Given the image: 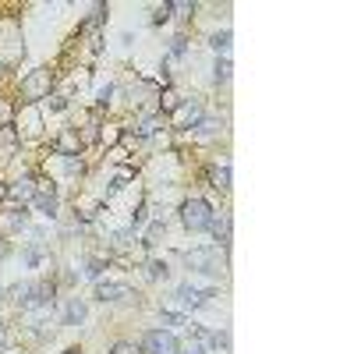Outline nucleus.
Masks as SVG:
<instances>
[{
  "label": "nucleus",
  "mask_w": 354,
  "mask_h": 354,
  "mask_svg": "<svg viewBox=\"0 0 354 354\" xmlns=\"http://www.w3.org/2000/svg\"><path fill=\"white\" fill-rule=\"evenodd\" d=\"M8 199V184H0V202H4Z\"/></svg>",
  "instance_id": "42"
},
{
  "label": "nucleus",
  "mask_w": 354,
  "mask_h": 354,
  "mask_svg": "<svg viewBox=\"0 0 354 354\" xmlns=\"http://www.w3.org/2000/svg\"><path fill=\"white\" fill-rule=\"evenodd\" d=\"M0 149H4V153H14V149H18V131H14V124H0Z\"/></svg>",
  "instance_id": "17"
},
{
  "label": "nucleus",
  "mask_w": 354,
  "mask_h": 354,
  "mask_svg": "<svg viewBox=\"0 0 354 354\" xmlns=\"http://www.w3.org/2000/svg\"><path fill=\"white\" fill-rule=\"evenodd\" d=\"M64 354H81V351H78V347H68V351H64Z\"/></svg>",
  "instance_id": "43"
},
{
  "label": "nucleus",
  "mask_w": 354,
  "mask_h": 354,
  "mask_svg": "<svg viewBox=\"0 0 354 354\" xmlns=\"http://www.w3.org/2000/svg\"><path fill=\"white\" fill-rule=\"evenodd\" d=\"M181 103H184V96H181V92H174V89H166V92H163V99H160V107L174 114V110L181 107Z\"/></svg>",
  "instance_id": "23"
},
{
  "label": "nucleus",
  "mask_w": 354,
  "mask_h": 354,
  "mask_svg": "<svg viewBox=\"0 0 354 354\" xmlns=\"http://www.w3.org/2000/svg\"><path fill=\"white\" fill-rule=\"evenodd\" d=\"M184 262L199 273H220V248H195V252L184 255Z\"/></svg>",
  "instance_id": "4"
},
{
  "label": "nucleus",
  "mask_w": 354,
  "mask_h": 354,
  "mask_svg": "<svg viewBox=\"0 0 354 354\" xmlns=\"http://www.w3.org/2000/svg\"><path fill=\"white\" fill-rule=\"evenodd\" d=\"M36 305H53V283H50V280H39V283H32L29 308H36Z\"/></svg>",
  "instance_id": "13"
},
{
  "label": "nucleus",
  "mask_w": 354,
  "mask_h": 354,
  "mask_svg": "<svg viewBox=\"0 0 354 354\" xmlns=\"http://www.w3.org/2000/svg\"><path fill=\"white\" fill-rule=\"evenodd\" d=\"M110 354H142V347H138V344H128V340H121V344H114Z\"/></svg>",
  "instance_id": "26"
},
{
  "label": "nucleus",
  "mask_w": 354,
  "mask_h": 354,
  "mask_svg": "<svg viewBox=\"0 0 354 354\" xmlns=\"http://www.w3.org/2000/svg\"><path fill=\"white\" fill-rule=\"evenodd\" d=\"M184 50H188V39H184V36H177L174 43H170V53H174V57H184Z\"/></svg>",
  "instance_id": "30"
},
{
  "label": "nucleus",
  "mask_w": 354,
  "mask_h": 354,
  "mask_svg": "<svg viewBox=\"0 0 354 354\" xmlns=\"http://www.w3.org/2000/svg\"><path fill=\"white\" fill-rule=\"evenodd\" d=\"M0 294H4V290H0Z\"/></svg>",
  "instance_id": "46"
},
{
  "label": "nucleus",
  "mask_w": 354,
  "mask_h": 354,
  "mask_svg": "<svg viewBox=\"0 0 354 354\" xmlns=\"http://www.w3.org/2000/svg\"><path fill=\"white\" fill-rule=\"evenodd\" d=\"M47 99H50V110H64V107H68L64 96H47Z\"/></svg>",
  "instance_id": "35"
},
{
  "label": "nucleus",
  "mask_w": 354,
  "mask_h": 354,
  "mask_svg": "<svg viewBox=\"0 0 354 354\" xmlns=\"http://www.w3.org/2000/svg\"><path fill=\"white\" fill-rule=\"evenodd\" d=\"M53 149L60 153V156H78V149H81V138L75 135V131H64L57 142H53Z\"/></svg>",
  "instance_id": "15"
},
{
  "label": "nucleus",
  "mask_w": 354,
  "mask_h": 354,
  "mask_svg": "<svg viewBox=\"0 0 354 354\" xmlns=\"http://www.w3.org/2000/svg\"><path fill=\"white\" fill-rule=\"evenodd\" d=\"M0 255H4V234H0Z\"/></svg>",
  "instance_id": "44"
},
{
  "label": "nucleus",
  "mask_w": 354,
  "mask_h": 354,
  "mask_svg": "<svg viewBox=\"0 0 354 354\" xmlns=\"http://www.w3.org/2000/svg\"><path fill=\"white\" fill-rule=\"evenodd\" d=\"M166 18H170V4H160V8L153 11V22H156V25H163Z\"/></svg>",
  "instance_id": "29"
},
{
  "label": "nucleus",
  "mask_w": 354,
  "mask_h": 354,
  "mask_svg": "<svg viewBox=\"0 0 354 354\" xmlns=\"http://www.w3.org/2000/svg\"><path fill=\"white\" fill-rule=\"evenodd\" d=\"M210 216H213V210H210L205 199H188L181 205V223L188 227V231H205V227H210Z\"/></svg>",
  "instance_id": "1"
},
{
  "label": "nucleus",
  "mask_w": 354,
  "mask_h": 354,
  "mask_svg": "<svg viewBox=\"0 0 354 354\" xmlns=\"http://www.w3.org/2000/svg\"><path fill=\"white\" fill-rule=\"evenodd\" d=\"M163 326H184V316H177V312H163Z\"/></svg>",
  "instance_id": "31"
},
{
  "label": "nucleus",
  "mask_w": 354,
  "mask_h": 354,
  "mask_svg": "<svg viewBox=\"0 0 354 354\" xmlns=\"http://www.w3.org/2000/svg\"><path fill=\"white\" fill-rule=\"evenodd\" d=\"M89 277H99L103 273V259H89V269H86Z\"/></svg>",
  "instance_id": "34"
},
{
  "label": "nucleus",
  "mask_w": 354,
  "mask_h": 354,
  "mask_svg": "<svg viewBox=\"0 0 354 354\" xmlns=\"http://www.w3.org/2000/svg\"><path fill=\"white\" fill-rule=\"evenodd\" d=\"M138 347H142V354H177L181 351V344L170 329H149Z\"/></svg>",
  "instance_id": "2"
},
{
  "label": "nucleus",
  "mask_w": 354,
  "mask_h": 354,
  "mask_svg": "<svg viewBox=\"0 0 354 354\" xmlns=\"http://www.w3.org/2000/svg\"><path fill=\"white\" fill-rule=\"evenodd\" d=\"M213 188H223V192L231 188V166H227V163L213 170Z\"/></svg>",
  "instance_id": "21"
},
{
  "label": "nucleus",
  "mask_w": 354,
  "mask_h": 354,
  "mask_svg": "<svg viewBox=\"0 0 354 354\" xmlns=\"http://www.w3.org/2000/svg\"><path fill=\"white\" fill-rule=\"evenodd\" d=\"M50 86H53V71H50V68H39V71H32L29 78H22V96H25V99H47V96H50Z\"/></svg>",
  "instance_id": "3"
},
{
  "label": "nucleus",
  "mask_w": 354,
  "mask_h": 354,
  "mask_svg": "<svg viewBox=\"0 0 354 354\" xmlns=\"http://www.w3.org/2000/svg\"><path fill=\"white\" fill-rule=\"evenodd\" d=\"M64 166H68V174H81V160L75 156H64Z\"/></svg>",
  "instance_id": "33"
},
{
  "label": "nucleus",
  "mask_w": 354,
  "mask_h": 354,
  "mask_svg": "<svg viewBox=\"0 0 354 354\" xmlns=\"http://www.w3.org/2000/svg\"><path fill=\"white\" fill-rule=\"evenodd\" d=\"M163 234H166V223H163V220H153V227L145 231V244H156Z\"/></svg>",
  "instance_id": "25"
},
{
  "label": "nucleus",
  "mask_w": 354,
  "mask_h": 354,
  "mask_svg": "<svg viewBox=\"0 0 354 354\" xmlns=\"http://www.w3.org/2000/svg\"><path fill=\"white\" fill-rule=\"evenodd\" d=\"M210 47L220 53V57H227L231 53V29H223V32H216L213 39H210Z\"/></svg>",
  "instance_id": "19"
},
{
  "label": "nucleus",
  "mask_w": 354,
  "mask_h": 354,
  "mask_svg": "<svg viewBox=\"0 0 354 354\" xmlns=\"http://www.w3.org/2000/svg\"><path fill=\"white\" fill-rule=\"evenodd\" d=\"M195 131H199L202 138H213V135L220 131V121H213V117H202V121L195 124Z\"/></svg>",
  "instance_id": "22"
},
{
  "label": "nucleus",
  "mask_w": 354,
  "mask_h": 354,
  "mask_svg": "<svg viewBox=\"0 0 354 354\" xmlns=\"http://www.w3.org/2000/svg\"><path fill=\"white\" fill-rule=\"evenodd\" d=\"M8 347V333H4V323H0V351Z\"/></svg>",
  "instance_id": "41"
},
{
  "label": "nucleus",
  "mask_w": 354,
  "mask_h": 354,
  "mask_svg": "<svg viewBox=\"0 0 354 354\" xmlns=\"http://www.w3.org/2000/svg\"><path fill=\"white\" fill-rule=\"evenodd\" d=\"M145 273H149V280H166V273H170V266H166V262H160V259H153L149 266H145Z\"/></svg>",
  "instance_id": "24"
},
{
  "label": "nucleus",
  "mask_w": 354,
  "mask_h": 354,
  "mask_svg": "<svg viewBox=\"0 0 354 354\" xmlns=\"http://www.w3.org/2000/svg\"><path fill=\"white\" fill-rule=\"evenodd\" d=\"M170 11H177L181 18H188V14L195 11V4H170Z\"/></svg>",
  "instance_id": "36"
},
{
  "label": "nucleus",
  "mask_w": 354,
  "mask_h": 354,
  "mask_svg": "<svg viewBox=\"0 0 354 354\" xmlns=\"http://www.w3.org/2000/svg\"><path fill=\"white\" fill-rule=\"evenodd\" d=\"M25 223H29L25 205H11V210L0 213V234H14V231H22Z\"/></svg>",
  "instance_id": "8"
},
{
  "label": "nucleus",
  "mask_w": 354,
  "mask_h": 354,
  "mask_svg": "<svg viewBox=\"0 0 354 354\" xmlns=\"http://www.w3.org/2000/svg\"><path fill=\"white\" fill-rule=\"evenodd\" d=\"M174 298L184 305V308H205L210 305V298H213V290H202V287H195V283H181L177 290H174Z\"/></svg>",
  "instance_id": "6"
},
{
  "label": "nucleus",
  "mask_w": 354,
  "mask_h": 354,
  "mask_svg": "<svg viewBox=\"0 0 354 354\" xmlns=\"http://www.w3.org/2000/svg\"><path fill=\"white\" fill-rule=\"evenodd\" d=\"M8 117H11V107H8V103H4V99H0V121H4V124H8Z\"/></svg>",
  "instance_id": "40"
},
{
  "label": "nucleus",
  "mask_w": 354,
  "mask_h": 354,
  "mask_svg": "<svg viewBox=\"0 0 354 354\" xmlns=\"http://www.w3.org/2000/svg\"><path fill=\"white\" fill-rule=\"evenodd\" d=\"M124 184H128V174H117V177H114V181H110V188H107V195H110V199H114V195H117V192H121V188H124Z\"/></svg>",
  "instance_id": "28"
},
{
  "label": "nucleus",
  "mask_w": 354,
  "mask_h": 354,
  "mask_svg": "<svg viewBox=\"0 0 354 354\" xmlns=\"http://www.w3.org/2000/svg\"><path fill=\"white\" fill-rule=\"evenodd\" d=\"M177 354H205V347H202V340L195 337V340H188V344H184Z\"/></svg>",
  "instance_id": "27"
},
{
  "label": "nucleus",
  "mask_w": 354,
  "mask_h": 354,
  "mask_svg": "<svg viewBox=\"0 0 354 354\" xmlns=\"http://www.w3.org/2000/svg\"><path fill=\"white\" fill-rule=\"evenodd\" d=\"M32 205H36L43 216H53V213H57V192H53V184H36Z\"/></svg>",
  "instance_id": "9"
},
{
  "label": "nucleus",
  "mask_w": 354,
  "mask_h": 354,
  "mask_svg": "<svg viewBox=\"0 0 354 354\" xmlns=\"http://www.w3.org/2000/svg\"><path fill=\"white\" fill-rule=\"evenodd\" d=\"M213 81H216V86H220V81H231V57H220V60H216Z\"/></svg>",
  "instance_id": "20"
},
{
  "label": "nucleus",
  "mask_w": 354,
  "mask_h": 354,
  "mask_svg": "<svg viewBox=\"0 0 354 354\" xmlns=\"http://www.w3.org/2000/svg\"><path fill=\"white\" fill-rule=\"evenodd\" d=\"M160 128H166V117H149V121H142V124H138V131H135V135H138V138H149V135H156Z\"/></svg>",
  "instance_id": "18"
},
{
  "label": "nucleus",
  "mask_w": 354,
  "mask_h": 354,
  "mask_svg": "<svg viewBox=\"0 0 354 354\" xmlns=\"http://www.w3.org/2000/svg\"><path fill=\"white\" fill-rule=\"evenodd\" d=\"M53 319V305H36V308H25V323L36 329V333H43V326Z\"/></svg>",
  "instance_id": "11"
},
{
  "label": "nucleus",
  "mask_w": 354,
  "mask_h": 354,
  "mask_svg": "<svg viewBox=\"0 0 354 354\" xmlns=\"http://www.w3.org/2000/svg\"><path fill=\"white\" fill-rule=\"evenodd\" d=\"M110 96H114V89H110V86H107V89H99V107H107Z\"/></svg>",
  "instance_id": "38"
},
{
  "label": "nucleus",
  "mask_w": 354,
  "mask_h": 354,
  "mask_svg": "<svg viewBox=\"0 0 354 354\" xmlns=\"http://www.w3.org/2000/svg\"><path fill=\"white\" fill-rule=\"evenodd\" d=\"M32 195H36V181H32V177H22V181L8 184V199H11L14 205H29Z\"/></svg>",
  "instance_id": "10"
},
{
  "label": "nucleus",
  "mask_w": 354,
  "mask_h": 354,
  "mask_svg": "<svg viewBox=\"0 0 354 354\" xmlns=\"http://www.w3.org/2000/svg\"><path fill=\"white\" fill-rule=\"evenodd\" d=\"M0 75H4V64H0Z\"/></svg>",
  "instance_id": "45"
},
{
  "label": "nucleus",
  "mask_w": 354,
  "mask_h": 354,
  "mask_svg": "<svg viewBox=\"0 0 354 354\" xmlns=\"http://www.w3.org/2000/svg\"><path fill=\"white\" fill-rule=\"evenodd\" d=\"M96 298L99 301H128V298H135V290H131V283H121V280H99Z\"/></svg>",
  "instance_id": "7"
},
{
  "label": "nucleus",
  "mask_w": 354,
  "mask_h": 354,
  "mask_svg": "<svg viewBox=\"0 0 354 354\" xmlns=\"http://www.w3.org/2000/svg\"><path fill=\"white\" fill-rule=\"evenodd\" d=\"M8 298H11L18 308H29V298H32V283H14V287H8Z\"/></svg>",
  "instance_id": "16"
},
{
  "label": "nucleus",
  "mask_w": 354,
  "mask_h": 354,
  "mask_svg": "<svg viewBox=\"0 0 354 354\" xmlns=\"http://www.w3.org/2000/svg\"><path fill=\"white\" fill-rule=\"evenodd\" d=\"M96 128H99V124L92 121V124H89V128H86V142H96V138H99V135H96Z\"/></svg>",
  "instance_id": "39"
},
{
  "label": "nucleus",
  "mask_w": 354,
  "mask_h": 354,
  "mask_svg": "<svg viewBox=\"0 0 354 354\" xmlns=\"http://www.w3.org/2000/svg\"><path fill=\"white\" fill-rule=\"evenodd\" d=\"M114 244H117V248H131L135 241H131V234H128V231H121V234H114Z\"/></svg>",
  "instance_id": "32"
},
{
  "label": "nucleus",
  "mask_w": 354,
  "mask_h": 354,
  "mask_svg": "<svg viewBox=\"0 0 354 354\" xmlns=\"http://www.w3.org/2000/svg\"><path fill=\"white\" fill-rule=\"evenodd\" d=\"M205 231H213L216 234V241L227 248V244H231V220H227V216H210V227H205Z\"/></svg>",
  "instance_id": "14"
},
{
  "label": "nucleus",
  "mask_w": 354,
  "mask_h": 354,
  "mask_svg": "<svg viewBox=\"0 0 354 354\" xmlns=\"http://www.w3.org/2000/svg\"><path fill=\"white\" fill-rule=\"evenodd\" d=\"M81 319H86V301L71 298V301L64 305V312H60V323H64V326H78Z\"/></svg>",
  "instance_id": "12"
},
{
  "label": "nucleus",
  "mask_w": 354,
  "mask_h": 354,
  "mask_svg": "<svg viewBox=\"0 0 354 354\" xmlns=\"http://www.w3.org/2000/svg\"><path fill=\"white\" fill-rule=\"evenodd\" d=\"M199 121H202V103L199 99H184L181 107L174 110V117H170L174 128H184V131H192Z\"/></svg>",
  "instance_id": "5"
},
{
  "label": "nucleus",
  "mask_w": 354,
  "mask_h": 354,
  "mask_svg": "<svg viewBox=\"0 0 354 354\" xmlns=\"http://www.w3.org/2000/svg\"><path fill=\"white\" fill-rule=\"evenodd\" d=\"M145 223V205H138V210L131 213V227H142Z\"/></svg>",
  "instance_id": "37"
}]
</instances>
